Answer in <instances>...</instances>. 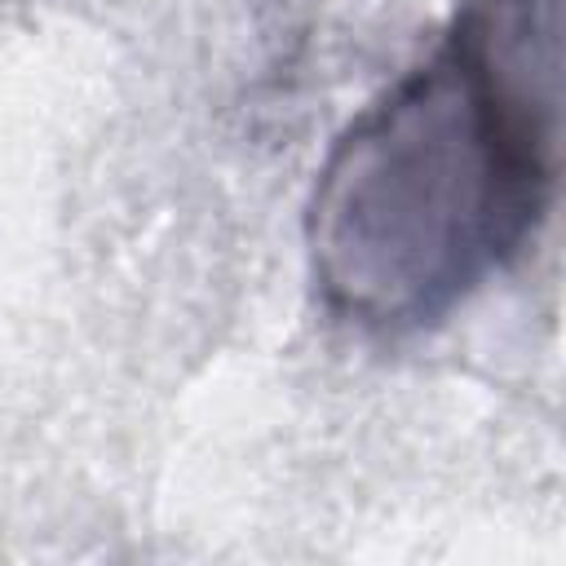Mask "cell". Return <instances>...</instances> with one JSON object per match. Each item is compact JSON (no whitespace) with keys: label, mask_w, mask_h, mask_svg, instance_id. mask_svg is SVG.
Masks as SVG:
<instances>
[{"label":"cell","mask_w":566,"mask_h":566,"mask_svg":"<svg viewBox=\"0 0 566 566\" xmlns=\"http://www.w3.org/2000/svg\"><path fill=\"white\" fill-rule=\"evenodd\" d=\"M553 181L557 0H460L327 150L305 212L314 287L340 323L420 332L526 248Z\"/></svg>","instance_id":"1"}]
</instances>
